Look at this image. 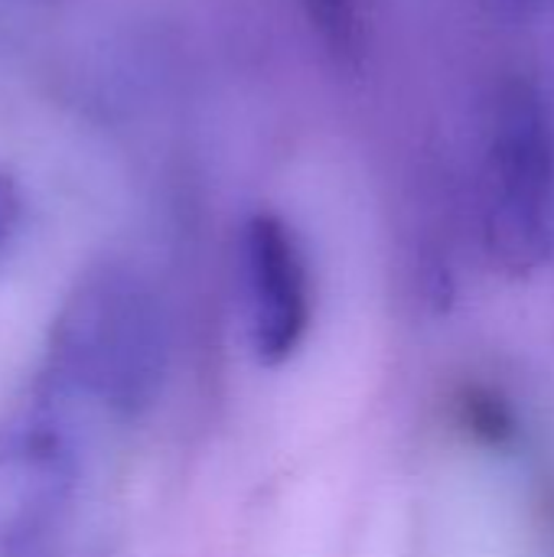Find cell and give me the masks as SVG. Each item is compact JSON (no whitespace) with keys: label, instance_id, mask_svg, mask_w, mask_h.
<instances>
[{"label":"cell","instance_id":"6da1fadb","mask_svg":"<svg viewBox=\"0 0 554 557\" xmlns=\"http://www.w3.org/2000/svg\"><path fill=\"white\" fill-rule=\"evenodd\" d=\"M167 366V317L147 277L118 261L88 268L52 320V385L104 414L137 421L157 405Z\"/></svg>","mask_w":554,"mask_h":557},{"label":"cell","instance_id":"7a4b0ae2","mask_svg":"<svg viewBox=\"0 0 554 557\" xmlns=\"http://www.w3.org/2000/svg\"><path fill=\"white\" fill-rule=\"evenodd\" d=\"M483 248L503 277H532L554 248V124L526 78L500 88Z\"/></svg>","mask_w":554,"mask_h":557},{"label":"cell","instance_id":"3957f363","mask_svg":"<svg viewBox=\"0 0 554 557\" xmlns=\"http://www.w3.org/2000/svg\"><path fill=\"white\" fill-rule=\"evenodd\" d=\"M56 395H33L0 421V557L42 545L78 493V447Z\"/></svg>","mask_w":554,"mask_h":557},{"label":"cell","instance_id":"277c9868","mask_svg":"<svg viewBox=\"0 0 554 557\" xmlns=\"http://www.w3.org/2000/svg\"><path fill=\"white\" fill-rule=\"evenodd\" d=\"M238 290L251 352L264 366L291 359L310 330L313 284L307 255L284 219L258 212L245 222Z\"/></svg>","mask_w":554,"mask_h":557},{"label":"cell","instance_id":"5b68a950","mask_svg":"<svg viewBox=\"0 0 554 557\" xmlns=\"http://www.w3.org/2000/svg\"><path fill=\"white\" fill-rule=\"evenodd\" d=\"M317 39L340 69L359 72L369 46L366 0H300Z\"/></svg>","mask_w":554,"mask_h":557},{"label":"cell","instance_id":"8992f818","mask_svg":"<svg viewBox=\"0 0 554 557\" xmlns=\"http://www.w3.org/2000/svg\"><path fill=\"white\" fill-rule=\"evenodd\" d=\"M467 424L483 444H506L516 431L509 408L490 392H473L467 398Z\"/></svg>","mask_w":554,"mask_h":557},{"label":"cell","instance_id":"52a82bcc","mask_svg":"<svg viewBox=\"0 0 554 557\" xmlns=\"http://www.w3.org/2000/svg\"><path fill=\"white\" fill-rule=\"evenodd\" d=\"M20 219H23V199L20 189L13 183L10 173L0 170V255L10 248V242L20 232Z\"/></svg>","mask_w":554,"mask_h":557}]
</instances>
